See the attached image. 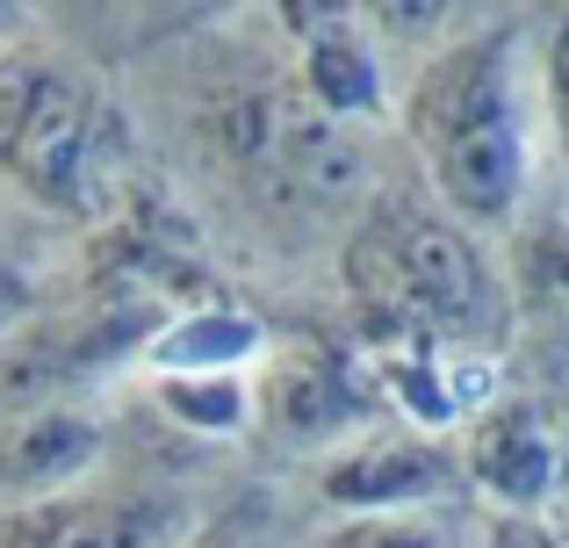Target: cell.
I'll list each match as a JSON object with an SVG mask.
<instances>
[{
  "instance_id": "obj_1",
  "label": "cell",
  "mask_w": 569,
  "mask_h": 548,
  "mask_svg": "<svg viewBox=\"0 0 569 548\" xmlns=\"http://www.w3.org/2000/svg\"><path fill=\"white\" fill-rule=\"evenodd\" d=\"M527 37V22H476L403 87V138L432 181V202L469 231H505L533 188L541 94Z\"/></svg>"
},
{
  "instance_id": "obj_2",
  "label": "cell",
  "mask_w": 569,
  "mask_h": 548,
  "mask_svg": "<svg viewBox=\"0 0 569 548\" xmlns=\"http://www.w3.org/2000/svg\"><path fill=\"white\" fill-rule=\"evenodd\" d=\"M347 281L382 325L447 339V347L498 332L505 318V289L490 253L440 202L376 196V210L347 239Z\"/></svg>"
},
{
  "instance_id": "obj_3",
  "label": "cell",
  "mask_w": 569,
  "mask_h": 548,
  "mask_svg": "<svg viewBox=\"0 0 569 548\" xmlns=\"http://www.w3.org/2000/svg\"><path fill=\"white\" fill-rule=\"evenodd\" d=\"M0 173L43 210L101 217L116 202V116L80 66L37 43L0 51Z\"/></svg>"
},
{
  "instance_id": "obj_4",
  "label": "cell",
  "mask_w": 569,
  "mask_h": 548,
  "mask_svg": "<svg viewBox=\"0 0 569 548\" xmlns=\"http://www.w3.org/2000/svg\"><path fill=\"white\" fill-rule=\"evenodd\" d=\"M252 426H267L281 448L332 455L339 440L376 426V382H368L361 353H332L318 339H281L252 368Z\"/></svg>"
},
{
  "instance_id": "obj_5",
  "label": "cell",
  "mask_w": 569,
  "mask_h": 548,
  "mask_svg": "<svg viewBox=\"0 0 569 548\" xmlns=\"http://www.w3.org/2000/svg\"><path fill=\"white\" fill-rule=\"evenodd\" d=\"M455 469L476 498L498 512H548L569 484V426L548 397L498 390L469 426H461Z\"/></svg>"
},
{
  "instance_id": "obj_6",
  "label": "cell",
  "mask_w": 569,
  "mask_h": 548,
  "mask_svg": "<svg viewBox=\"0 0 569 548\" xmlns=\"http://www.w3.org/2000/svg\"><path fill=\"white\" fill-rule=\"evenodd\" d=\"M461 484L455 448H440L418 426H361L353 440H339L332 455H318V498L332 512H426L447 506Z\"/></svg>"
},
{
  "instance_id": "obj_7",
  "label": "cell",
  "mask_w": 569,
  "mask_h": 548,
  "mask_svg": "<svg viewBox=\"0 0 569 548\" xmlns=\"http://www.w3.org/2000/svg\"><path fill=\"white\" fill-rule=\"evenodd\" d=\"M194 512L159 484H80V491L0 520V548H181Z\"/></svg>"
},
{
  "instance_id": "obj_8",
  "label": "cell",
  "mask_w": 569,
  "mask_h": 548,
  "mask_svg": "<svg viewBox=\"0 0 569 548\" xmlns=\"http://www.w3.org/2000/svg\"><path fill=\"white\" fill-rule=\"evenodd\" d=\"M101 448H109V434L80 405H37L0 419V520L94 484Z\"/></svg>"
},
{
  "instance_id": "obj_9",
  "label": "cell",
  "mask_w": 569,
  "mask_h": 548,
  "mask_svg": "<svg viewBox=\"0 0 569 548\" xmlns=\"http://www.w3.org/2000/svg\"><path fill=\"white\" fill-rule=\"evenodd\" d=\"M303 94L325 123H368L389 109L382 51L353 14H310L303 22Z\"/></svg>"
},
{
  "instance_id": "obj_10",
  "label": "cell",
  "mask_w": 569,
  "mask_h": 548,
  "mask_svg": "<svg viewBox=\"0 0 569 548\" xmlns=\"http://www.w3.org/2000/svg\"><path fill=\"white\" fill-rule=\"evenodd\" d=\"M138 361L152 376H252L267 361V325L238 303H194L144 339Z\"/></svg>"
},
{
  "instance_id": "obj_11",
  "label": "cell",
  "mask_w": 569,
  "mask_h": 548,
  "mask_svg": "<svg viewBox=\"0 0 569 548\" xmlns=\"http://www.w3.org/2000/svg\"><path fill=\"white\" fill-rule=\"evenodd\" d=\"M296 548H476L455 506L426 512H325Z\"/></svg>"
},
{
  "instance_id": "obj_12",
  "label": "cell",
  "mask_w": 569,
  "mask_h": 548,
  "mask_svg": "<svg viewBox=\"0 0 569 548\" xmlns=\"http://www.w3.org/2000/svg\"><path fill=\"white\" fill-rule=\"evenodd\" d=\"M152 405L194 440L252 434V376H152Z\"/></svg>"
},
{
  "instance_id": "obj_13",
  "label": "cell",
  "mask_w": 569,
  "mask_h": 548,
  "mask_svg": "<svg viewBox=\"0 0 569 548\" xmlns=\"http://www.w3.org/2000/svg\"><path fill=\"white\" fill-rule=\"evenodd\" d=\"M519 310L541 332V347L569 361V225H548L519 253Z\"/></svg>"
},
{
  "instance_id": "obj_14",
  "label": "cell",
  "mask_w": 569,
  "mask_h": 548,
  "mask_svg": "<svg viewBox=\"0 0 569 548\" xmlns=\"http://www.w3.org/2000/svg\"><path fill=\"white\" fill-rule=\"evenodd\" d=\"M533 94H541V145L569 173V14H556L533 43Z\"/></svg>"
},
{
  "instance_id": "obj_15",
  "label": "cell",
  "mask_w": 569,
  "mask_h": 548,
  "mask_svg": "<svg viewBox=\"0 0 569 548\" xmlns=\"http://www.w3.org/2000/svg\"><path fill=\"white\" fill-rule=\"evenodd\" d=\"M29 325H37V281L14 268V260H0V347L14 332H29Z\"/></svg>"
},
{
  "instance_id": "obj_16",
  "label": "cell",
  "mask_w": 569,
  "mask_h": 548,
  "mask_svg": "<svg viewBox=\"0 0 569 548\" xmlns=\"http://www.w3.org/2000/svg\"><path fill=\"white\" fill-rule=\"evenodd\" d=\"M181 548H260V527L252 520H194V535Z\"/></svg>"
},
{
  "instance_id": "obj_17",
  "label": "cell",
  "mask_w": 569,
  "mask_h": 548,
  "mask_svg": "<svg viewBox=\"0 0 569 548\" xmlns=\"http://www.w3.org/2000/svg\"><path fill=\"white\" fill-rule=\"evenodd\" d=\"M29 37V14L22 8H0V51H8V43H22Z\"/></svg>"
},
{
  "instance_id": "obj_18",
  "label": "cell",
  "mask_w": 569,
  "mask_h": 548,
  "mask_svg": "<svg viewBox=\"0 0 569 548\" xmlns=\"http://www.w3.org/2000/svg\"><path fill=\"white\" fill-rule=\"evenodd\" d=\"M476 548H505V541H476Z\"/></svg>"
}]
</instances>
